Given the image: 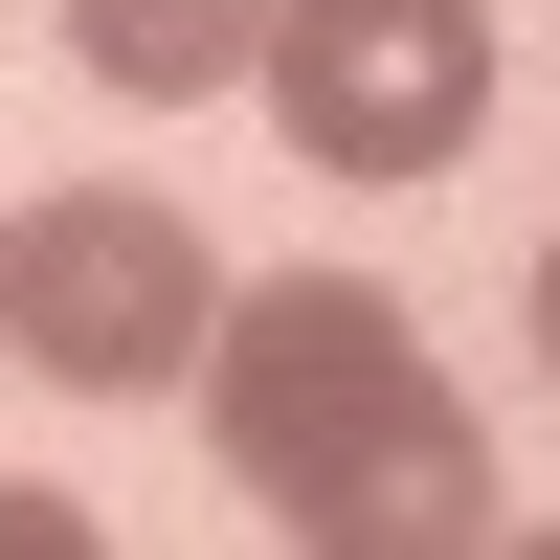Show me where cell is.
Returning a JSON list of instances; mask_svg holds the SVG:
<instances>
[{"label": "cell", "instance_id": "1", "mask_svg": "<svg viewBox=\"0 0 560 560\" xmlns=\"http://www.w3.org/2000/svg\"><path fill=\"white\" fill-rule=\"evenodd\" d=\"M202 427L269 493V538L314 560H471L493 538V427L427 359V314L382 269H269L202 314Z\"/></svg>", "mask_w": 560, "mask_h": 560}, {"label": "cell", "instance_id": "2", "mask_svg": "<svg viewBox=\"0 0 560 560\" xmlns=\"http://www.w3.org/2000/svg\"><path fill=\"white\" fill-rule=\"evenodd\" d=\"M202 314H224V247L158 202V179H45V202L0 224V359H45L68 404L202 382Z\"/></svg>", "mask_w": 560, "mask_h": 560}, {"label": "cell", "instance_id": "3", "mask_svg": "<svg viewBox=\"0 0 560 560\" xmlns=\"http://www.w3.org/2000/svg\"><path fill=\"white\" fill-rule=\"evenodd\" d=\"M247 90L314 179H448L493 135V0H269Z\"/></svg>", "mask_w": 560, "mask_h": 560}, {"label": "cell", "instance_id": "4", "mask_svg": "<svg viewBox=\"0 0 560 560\" xmlns=\"http://www.w3.org/2000/svg\"><path fill=\"white\" fill-rule=\"evenodd\" d=\"M269 0H68V68L135 90V113H179V90H247Z\"/></svg>", "mask_w": 560, "mask_h": 560}, {"label": "cell", "instance_id": "5", "mask_svg": "<svg viewBox=\"0 0 560 560\" xmlns=\"http://www.w3.org/2000/svg\"><path fill=\"white\" fill-rule=\"evenodd\" d=\"M0 560H90V516L68 493H0Z\"/></svg>", "mask_w": 560, "mask_h": 560}, {"label": "cell", "instance_id": "6", "mask_svg": "<svg viewBox=\"0 0 560 560\" xmlns=\"http://www.w3.org/2000/svg\"><path fill=\"white\" fill-rule=\"evenodd\" d=\"M538 359H560V224H538Z\"/></svg>", "mask_w": 560, "mask_h": 560}]
</instances>
